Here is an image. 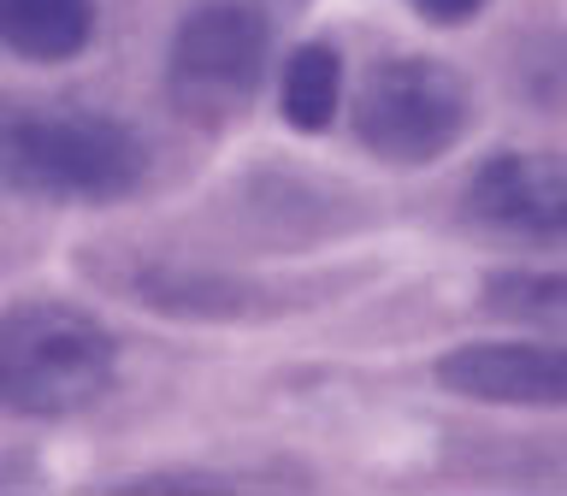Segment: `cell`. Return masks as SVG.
I'll return each instance as SVG.
<instances>
[{"label":"cell","mask_w":567,"mask_h":496,"mask_svg":"<svg viewBox=\"0 0 567 496\" xmlns=\"http://www.w3.org/2000/svg\"><path fill=\"white\" fill-rule=\"evenodd\" d=\"M154 154L131 118L60 95H0V189L30 202L113 207L148 184Z\"/></svg>","instance_id":"1"},{"label":"cell","mask_w":567,"mask_h":496,"mask_svg":"<svg viewBox=\"0 0 567 496\" xmlns=\"http://www.w3.org/2000/svg\"><path fill=\"white\" fill-rule=\"evenodd\" d=\"M118 379V337L78 301L30 296L0 308V414L71 420Z\"/></svg>","instance_id":"2"},{"label":"cell","mask_w":567,"mask_h":496,"mask_svg":"<svg viewBox=\"0 0 567 496\" xmlns=\"http://www.w3.org/2000/svg\"><path fill=\"white\" fill-rule=\"evenodd\" d=\"M349 131L379 166H437L473 131V89L437 53H384L354 83Z\"/></svg>","instance_id":"3"},{"label":"cell","mask_w":567,"mask_h":496,"mask_svg":"<svg viewBox=\"0 0 567 496\" xmlns=\"http://www.w3.org/2000/svg\"><path fill=\"white\" fill-rule=\"evenodd\" d=\"M272 71V24L255 0H202L177 18L166 48V101L177 118L225 131L237 124Z\"/></svg>","instance_id":"4"},{"label":"cell","mask_w":567,"mask_h":496,"mask_svg":"<svg viewBox=\"0 0 567 496\" xmlns=\"http://www.w3.org/2000/svg\"><path fill=\"white\" fill-rule=\"evenodd\" d=\"M461 213L491 237L567 248V148L485 154L461 184Z\"/></svg>","instance_id":"5"},{"label":"cell","mask_w":567,"mask_h":496,"mask_svg":"<svg viewBox=\"0 0 567 496\" xmlns=\"http://www.w3.org/2000/svg\"><path fill=\"white\" fill-rule=\"evenodd\" d=\"M432 379L485 407H567V337H473L437 354Z\"/></svg>","instance_id":"6"},{"label":"cell","mask_w":567,"mask_h":496,"mask_svg":"<svg viewBox=\"0 0 567 496\" xmlns=\"http://www.w3.org/2000/svg\"><path fill=\"white\" fill-rule=\"evenodd\" d=\"M136 296L166 319H255L278 308V296L266 283L219 272V266H148L136 278Z\"/></svg>","instance_id":"7"},{"label":"cell","mask_w":567,"mask_h":496,"mask_svg":"<svg viewBox=\"0 0 567 496\" xmlns=\"http://www.w3.org/2000/svg\"><path fill=\"white\" fill-rule=\"evenodd\" d=\"M101 30L95 0H0V48L24 65H71Z\"/></svg>","instance_id":"8"},{"label":"cell","mask_w":567,"mask_h":496,"mask_svg":"<svg viewBox=\"0 0 567 496\" xmlns=\"http://www.w3.org/2000/svg\"><path fill=\"white\" fill-rule=\"evenodd\" d=\"M349 101V71L331 42H296L278 71V113L296 136H326Z\"/></svg>","instance_id":"9"},{"label":"cell","mask_w":567,"mask_h":496,"mask_svg":"<svg viewBox=\"0 0 567 496\" xmlns=\"http://www.w3.org/2000/svg\"><path fill=\"white\" fill-rule=\"evenodd\" d=\"M478 308L503 326L567 337V266H503L478 283Z\"/></svg>","instance_id":"10"},{"label":"cell","mask_w":567,"mask_h":496,"mask_svg":"<svg viewBox=\"0 0 567 496\" xmlns=\"http://www.w3.org/2000/svg\"><path fill=\"white\" fill-rule=\"evenodd\" d=\"M425 24H467V18H478L491 7V0H408Z\"/></svg>","instance_id":"11"}]
</instances>
